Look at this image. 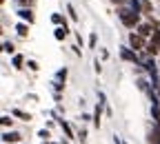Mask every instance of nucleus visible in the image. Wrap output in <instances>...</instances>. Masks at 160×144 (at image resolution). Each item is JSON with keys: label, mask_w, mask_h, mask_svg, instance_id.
Returning <instances> with one entry per match:
<instances>
[{"label": "nucleus", "mask_w": 160, "mask_h": 144, "mask_svg": "<svg viewBox=\"0 0 160 144\" xmlns=\"http://www.w3.org/2000/svg\"><path fill=\"white\" fill-rule=\"evenodd\" d=\"M118 16H120V22L127 29H136L140 25V11H136V9H120Z\"/></svg>", "instance_id": "nucleus-1"}, {"label": "nucleus", "mask_w": 160, "mask_h": 144, "mask_svg": "<svg viewBox=\"0 0 160 144\" xmlns=\"http://www.w3.org/2000/svg\"><path fill=\"white\" fill-rule=\"evenodd\" d=\"M129 47H131L133 51H142V49L147 47L145 36H140L138 31H136V33H129Z\"/></svg>", "instance_id": "nucleus-2"}, {"label": "nucleus", "mask_w": 160, "mask_h": 144, "mask_svg": "<svg viewBox=\"0 0 160 144\" xmlns=\"http://www.w3.org/2000/svg\"><path fill=\"white\" fill-rule=\"evenodd\" d=\"M147 142H149V144H160V124H158V122H156L153 127H149Z\"/></svg>", "instance_id": "nucleus-3"}, {"label": "nucleus", "mask_w": 160, "mask_h": 144, "mask_svg": "<svg viewBox=\"0 0 160 144\" xmlns=\"http://www.w3.org/2000/svg\"><path fill=\"white\" fill-rule=\"evenodd\" d=\"M18 16H20V20H25V22H29V25L36 20V16H33L31 7H20V9H18Z\"/></svg>", "instance_id": "nucleus-4"}, {"label": "nucleus", "mask_w": 160, "mask_h": 144, "mask_svg": "<svg viewBox=\"0 0 160 144\" xmlns=\"http://www.w3.org/2000/svg\"><path fill=\"white\" fill-rule=\"evenodd\" d=\"M120 55H122V60H127V62L138 65V51H133L131 47H129V49H122V51H120Z\"/></svg>", "instance_id": "nucleus-5"}, {"label": "nucleus", "mask_w": 160, "mask_h": 144, "mask_svg": "<svg viewBox=\"0 0 160 144\" xmlns=\"http://www.w3.org/2000/svg\"><path fill=\"white\" fill-rule=\"evenodd\" d=\"M20 137H22L20 133H16V131H7V133L2 135V142H5V144H18Z\"/></svg>", "instance_id": "nucleus-6"}, {"label": "nucleus", "mask_w": 160, "mask_h": 144, "mask_svg": "<svg viewBox=\"0 0 160 144\" xmlns=\"http://www.w3.org/2000/svg\"><path fill=\"white\" fill-rule=\"evenodd\" d=\"M153 29H156V27H153L151 22H147V25H138V27H136V31H138L140 36H145V38H149V36L153 33Z\"/></svg>", "instance_id": "nucleus-7"}, {"label": "nucleus", "mask_w": 160, "mask_h": 144, "mask_svg": "<svg viewBox=\"0 0 160 144\" xmlns=\"http://www.w3.org/2000/svg\"><path fill=\"white\" fill-rule=\"evenodd\" d=\"M102 107H105V104L100 102V104L93 109V118H91V122H93V127H96V129H100V118H102Z\"/></svg>", "instance_id": "nucleus-8"}, {"label": "nucleus", "mask_w": 160, "mask_h": 144, "mask_svg": "<svg viewBox=\"0 0 160 144\" xmlns=\"http://www.w3.org/2000/svg\"><path fill=\"white\" fill-rule=\"evenodd\" d=\"M145 51L149 53V55H160V45L158 42H151V40H149V42H147V47H145Z\"/></svg>", "instance_id": "nucleus-9"}, {"label": "nucleus", "mask_w": 160, "mask_h": 144, "mask_svg": "<svg viewBox=\"0 0 160 144\" xmlns=\"http://www.w3.org/2000/svg\"><path fill=\"white\" fill-rule=\"evenodd\" d=\"M11 115H13V118H20L22 122H31V113H27V111H22V109H13Z\"/></svg>", "instance_id": "nucleus-10"}, {"label": "nucleus", "mask_w": 160, "mask_h": 144, "mask_svg": "<svg viewBox=\"0 0 160 144\" xmlns=\"http://www.w3.org/2000/svg\"><path fill=\"white\" fill-rule=\"evenodd\" d=\"M16 31H18L20 38H27V36H29V25H27V22H18V25H16Z\"/></svg>", "instance_id": "nucleus-11"}, {"label": "nucleus", "mask_w": 160, "mask_h": 144, "mask_svg": "<svg viewBox=\"0 0 160 144\" xmlns=\"http://www.w3.org/2000/svg\"><path fill=\"white\" fill-rule=\"evenodd\" d=\"M67 33H69V27H62V25H58L53 36H56V40H65V38H67Z\"/></svg>", "instance_id": "nucleus-12"}, {"label": "nucleus", "mask_w": 160, "mask_h": 144, "mask_svg": "<svg viewBox=\"0 0 160 144\" xmlns=\"http://www.w3.org/2000/svg\"><path fill=\"white\" fill-rule=\"evenodd\" d=\"M51 22H53V25H62V27H67V18L60 16V13H53V16H51Z\"/></svg>", "instance_id": "nucleus-13"}, {"label": "nucleus", "mask_w": 160, "mask_h": 144, "mask_svg": "<svg viewBox=\"0 0 160 144\" xmlns=\"http://www.w3.org/2000/svg\"><path fill=\"white\" fill-rule=\"evenodd\" d=\"M60 129H62V131H65V135H67V137H73V131H71V127L67 124V122H65V120H60Z\"/></svg>", "instance_id": "nucleus-14"}, {"label": "nucleus", "mask_w": 160, "mask_h": 144, "mask_svg": "<svg viewBox=\"0 0 160 144\" xmlns=\"http://www.w3.org/2000/svg\"><path fill=\"white\" fill-rule=\"evenodd\" d=\"M22 65H25V58L22 55H13V67L16 69H22Z\"/></svg>", "instance_id": "nucleus-15"}, {"label": "nucleus", "mask_w": 160, "mask_h": 144, "mask_svg": "<svg viewBox=\"0 0 160 144\" xmlns=\"http://www.w3.org/2000/svg\"><path fill=\"white\" fill-rule=\"evenodd\" d=\"M67 13H69V18L73 20V22L78 20V13H76V9H73V5H67Z\"/></svg>", "instance_id": "nucleus-16"}, {"label": "nucleus", "mask_w": 160, "mask_h": 144, "mask_svg": "<svg viewBox=\"0 0 160 144\" xmlns=\"http://www.w3.org/2000/svg\"><path fill=\"white\" fill-rule=\"evenodd\" d=\"M151 42H158V45H160V27L153 29V33H151Z\"/></svg>", "instance_id": "nucleus-17"}, {"label": "nucleus", "mask_w": 160, "mask_h": 144, "mask_svg": "<svg viewBox=\"0 0 160 144\" xmlns=\"http://www.w3.org/2000/svg\"><path fill=\"white\" fill-rule=\"evenodd\" d=\"M16 2H18L20 7H33V5H36V0H16Z\"/></svg>", "instance_id": "nucleus-18"}, {"label": "nucleus", "mask_w": 160, "mask_h": 144, "mask_svg": "<svg viewBox=\"0 0 160 144\" xmlns=\"http://www.w3.org/2000/svg\"><path fill=\"white\" fill-rule=\"evenodd\" d=\"M96 45H98V36L91 33V36H89V49H96Z\"/></svg>", "instance_id": "nucleus-19"}, {"label": "nucleus", "mask_w": 160, "mask_h": 144, "mask_svg": "<svg viewBox=\"0 0 160 144\" xmlns=\"http://www.w3.org/2000/svg\"><path fill=\"white\" fill-rule=\"evenodd\" d=\"M2 51H5V53H13V51H16V47H13L11 42H5V45H2Z\"/></svg>", "instance_id": "nucleus-20"}, {"label": "nucleus", "mask_w": 160, "mask_h": 144, "mask_svg": "<svg viewBox=\"0 0 160 144\" xmlns=\"http://www.w3.org/2000/svg\"><path fill=\"white\" fill-rule=\"evenodd\" d=\"M0 122H2V127H5V129H9V127L13 124V120H11L9 115H5V118H2V120H0Z\"/></svg>", "instance_id": "nucleus-21"}, {"label": "nucleus", "mask_w": 160, "mask_h": 144, "mask_svg": "<svg viewBox=\"0 0 160 144\" xmlns=\"http://www.w3.org/2000/svg\"><path fill=\"white\" fill-rule=\"evenodd\" d=\"M78 140L82 142V144L87 142V131H85V129H80V131H78Z\"/></svg>", "instance_id": "nucleus-22"}, {"label": "nucleus", "mask_w": 160, "mask_h": 144, "mask_svg": "<svg viewBox=\"0 0 160 144\" xmlns=\"http://www.w3.org/2000/svg\"><path fill=\"white\" fill-rule=\"evenodd\" d=\"M67 73H69L67 69H60V71L56 73V78H58V80H67Z\"/></svg>", "instance_id": "nucleus-23"}, {"label": "nucleus", "mask_w": 160, "mask_h": 144, "mask_svg": "<svg viewBox=\"0 0 160 144\" xmlns=\"http://www.w3.org/2000/svg\"><path fill=\"white\" fill-rule=\"evenodd\" d=\"M53 87H56V91H62V89H65V84H62V80H58V78L53 80Z\"/></svg>", "instance_id": "nucleus-24"}, {"label": "nucleus", "mask_w": 160, "mask_h": 144, "mask_svg": "<svg viewBox=\"0 0 160 144\" xmlns=\"http://www.w3.org/2000/svg\"><path fill=\"white\" fill-rule=\"evenodd\" d=\"M27 67H29L31 71H38V62H36V60H29V62H27Z\"/></svg>", "instance_id": "nucleus-25"}, {"label": "nucleus", "mask_w": 160, "mask_h": 144, "mask_svg": "<svg viewBox=\"0 0 160 144\" xmlns=\"http://www.w3.org/2000/svg\"><path fill=\"white\" fill-rule=\"evenodd\" d=\"M138 89L140 91H147V80H138Z\"/></svg>", "instance_id": "nucleus-26"}, {"label": "nucleus", "mask_w": 160, "mask_h": 144, "mask_svg": "<svg viewBox=\"0 0 160 144\" xmlns=\"http://www.w3.org/2000/svg\"><path fill=\"white\" fill-rule=\"evenodd\" d=\"M76 42H78V47H82V45H85V40H82V33H76Z\"/></svg>", "instance_id": "nucleus-27"}, {"label": "nucleus", "mask_w": 160, "mask_h": 144, "mask_svg": "<svg viewBox=\"0 0 160 144\" xmlns=\"http://www.w3.org/2000/svg\"><path fill=\"white\" fill-rule=\"evenodd\" d=\"M38 135L42 137V140H47V137H49V131H47V129H42V131H38Z\"/></svg>", "instance_id": "nucleus-28"}, {"label": "nucleus", "mask_w": 160, "mask_h": 144, "mask_svg": "<svg viewBox=\"0 0 160 144\" xmlns=\"http://www.w3.org/2000/svg\"><path fill=\"white\" fill-rule=\"evenodd\" d=\"M158 95H160V93H158Z\"/></svg>", "instance_id": "nucleus-29"}, {"label": "nucleus", "mask_w": 160, "mask_h": 144, "mask_svg": "<svg viewBox=\"0 0 160 144\" xmlns=\"http://www.w3.org/2000/svg\"><path fill=\"white\" fill-rule=\"evenodd\" d=\"M158 82H160V80H158Z\"/></svg>", "instance_id": "nucleus-30"}]
</instances>
